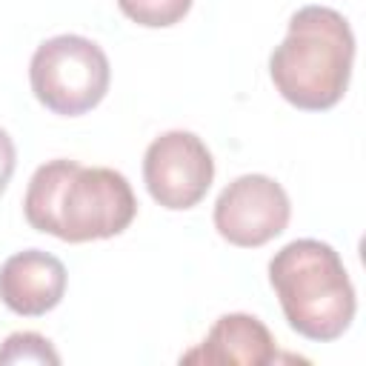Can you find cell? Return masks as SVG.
Returning <instances> with one entry per match:
<instances>
[{
  "label": "cell",
  "instance_id": "7a4b0ae2",
  "mask_svg": "<svg viewBox=\"0 0 366 366\" xmlns=\"http://www.w3.org/2000/svg\"><path fill=\"white\" fill-rule=\"evenodd\" d=\"M352 63L349 20L329 6H303L289 17V31L269 57V77L295 109L326 112L343 100Z\"/></svg>",
  "mask_w": 366,
  "mask_h": 366
},
{
  "label": "cell",
  "instance_id": "8fae6325",
  "mask_svg": "<svg viewBox=\"0 0 366 366\" xmlns=\"http://www.w3.org/2000/svg\"><path fill=\"white\" fill-rule=\"evenodd\" d=\"M14 166H17V149H14V140L9 137L6 129H0V194L6 192L11 174H14Z\"/></svg>",
  "mask_w": 366,
  "mask_h": 366
},
{
  "label": "cell",
  "instance_id": "8992f818",
  "mask_svg": "<svg viewBox=\"0 0 366 366\" xmlns=\"http://www.w3.org/2000/svg\"><path fill=\"white\" fill-rule=\"evenodd\" d=\"M292 203L269 174H240L214 200L217 234L240 249H257L286 232Z\"/></svg>",
  "mask_w": 366,
  "mask_h": 366
},
{
  "label": "cell",
  "instance_id": "6da1fadb",
  "mask_svg": "<svg viewBox=\"0 0 366 366\" xmlns=\"http://www.w3.org/2000/svg\"><path fill=\"white\" fill-rule=\"evenodd\" d=\"M23 214L34 232L66 243H89L126 232L137 214V197L126 174L57 157L31 174Z\"/></svg>",
  "mask_w": 366,
  "mask_h": 366
},
{
  "label": "cell",
  "instance_id": "5b68a950",
  "mask_svg": "<svg viewBox=\"0 0 366 366\" xmlns=\"http://www.w3.org/2000/svg\"><path fill=\"white\" fill-rule=\"evenodd\" d=\"M214 180V160L194 132L172 129L154 137L143 154V183L169 212L197 206Z\"/></svg>",
  "mask_w": 366,
  "mask_h": 366
},
{
  "label": "cell",
  "instance_id": "ba28073f",
  "mask_svg": "<svg viewBox=\"0 0 366 366\" xmlns=\"http://www.w3.org/2000/svg\"><path fill=\"white\" fill-rule=\"evenodd\" d=\"M277 360V346L266 323L246 312H229L214 320L209 335L189 352L180 355V363H240V366H266Z\"/></svg>",
  "mask_w": 366,
  "mask_h": 366
},
{
  "label": "cell",
  "instance_id": "9c48e42d",
  "mask_svg": "<svg viewBox=\"0 0 366 366\" xmlns=\"http://www.w3.org/2000/svg\"><path fill=\"white\" fill-rule=\"evenodd\" d=\"M20 363L57 366L60 355L49 337H43L37 332H14L0 343V366H20Z\"/></svg>",
  "mask_w": 366,
  "mask_h": 366
},
{
  "label": "cell",
  "instance_id": "52a82bcc",
  "mask_svg": "<svg viewBox=\"0 0 366 366\" xmlns=\"http://www.w3.org/2000/svg\"><path fill=\"white\" fill-rule=\"evenodd\" d=\"M66 280H69L66 266L54 254L43 249H26L3 260L0 300L14 315L40 317L63 300Z\"/></svg>",
  "mask_w": 366,
  "mask_h": 366
},
{
  "label": "cell",
  "instance_id": "3957f363",
  "mask_svg": "<svg viewBox=\"0 0 366 366\" xmlns=\"http://www.w3.org/2000/svg\"><path fill=\"white\" fill-rule=\"evenodd\" d=\"M269 283L286 323L306 340H337L355 320V286L340 254L323 240L300 237L274 252Z\"/></svg>",
  "mask_w": 366,
  "mask_h": 366
},
{
  "label": "cell",
  "instance_id": "30bf717a",
  "mask_svg": "<svg viewBox=\"0 0 366 366\" xmlns=\"http://www.w3.org/2000/svg\"><path fill=\"white\" fill-rule=\"evenodd\" d=\"M117 6L143 29H169L189 14L192 0H117Z\"/></svg>",
  "mask_w": 366,
  "mask_h": 366
},
{
  "label": "cell",
  "instance_id": "277c9868",
  "mask_svg": "<svg viewBox=\"0 0 366 366\" xmlns=\"http://www.w3.org/2000/svg\"><path fill=\"white\" fill-rule=\"evenodd\" d=\"M112 69L106 51L83 34L43 40L29 63V83L40 106L60 117L92 112L109 92Z\"/></svg>",
  "mask_w": 366,
  "mask_h": 366
}]
</instances>
